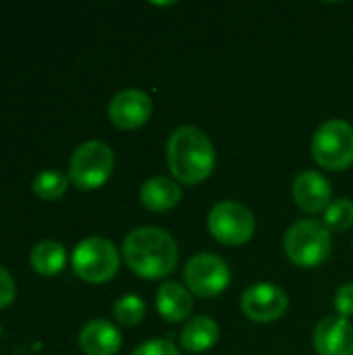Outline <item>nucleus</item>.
<instances>
[{"label": "nucleus", "mask_w": 353, "mask_h": 355, "mask_svg": "<svg viewBox=\"0 0 353 355\" xmlns=\"http://www.w3.org/2000/svg\"><path fill=\"white\" fill-rule=\"evenodd\" d=\"M133 355H181L179 349L171 343V341H162V339H154V341H146L141 343Z\"/></svg>", "instance_id": "obj_22"}, {"label": "nucleus", "mask_w": 353, "mask_h": 355, "mask_svg": "<svg viewBox=\"0 0 353 355\" xmlns=\"http://www.w3.org/2000/svg\"><path fill=\"white\" fill-rule=\"evenodd\" d=\"M73 272L92 285H104L119 272L121 256L112 241L104 237H87L77 243L71 256Z\"/></svg>", "instance_id": "obj_4"}, {"label": "nucleus", "mask_w": 353, "mask_h": 355, "mask_svg": "<svg viewBox=\"0 0 353 355\" xmlns=\"http://www.w3.org/2000/svg\"><path fill=\"white\" fill-rule=\"evenodd\" d=\"M152 100L141 89H123L119 92L108 106V116L114 127L123 131L139 129L152 116Z\"/></svg>", "instance_id": "obj_10"}, {"label": "nucleus", "mask_w": 353, "mask_h": 355, "mask_svg": "<svg viewBox=\"0 0 353 355\" xmlns=\"http://www.w3.org/2000/svg\"><path fill=\"white\" fill-rule=\"evenodd\" d=\"M208 231L223 245H243L254 237L256 220L250 208L235 200H225L210 210Z\"/></svg>", "instance_id": "obj_7"}, {"label": "nucleus", "mask_w": 353, "mask_h": 355, "mask_svg": "<svg viewBox=\"0 0 353 355\" xmlns=\"http://www.w3.org/2000/svg\"><path fill=\"white\" fill-rule=\"evenodd\" d=\"M293 200L308 214H318L331 206V185L318 171H304L295 177Z\"/></svg>", "instance_id": "obj_12"}, {"label": "nucleus", "mask_w": 353, "mask_h": 355, "mask_svg": "<svg viewBox=\"0 0 353 355\" xmlns=\"http://www.w3.org/2000/svg\"><path fill=\"white\" fill-rule=\"evenodd\" d=\"M123 260L141 279H164L177 266V241L160 227H139L125 237Z\"/></svg>", "instance_id": "obj_1"}, {"label": "nucleus", "mask_w": 353, "mask_h": 355, "mask_svg": "<svg viewBox=\"0 0 353 355\" xmlns=\"http://www.w3.org/2000/svg\"><path fill=\"white\" fill-rule=\"evenodd\" d=\"M352 245H353V241H352Z\"/></svg>", "instance_id": "obj_24"}, {"label": "nucleus", "mask_w": 353, "mask_h": 355, "mask_svg": "<svg viewBox=\"0 0 353 355\" xmlns=\"http://www.w3.org/2000/svg\"><path fill=\"white\" fill-rule=\"evenodd\" d=\"M141 204L152 212H166L175 208L181 200V187L175 179L152 177L139 189Z\"/></svg>", "instance_id": "obj_15"}, {"label": "nucleus", "mask_w": 353, "mask_h": 355, "mask_svg": "<svg viewBox=\"0 0 353 355\" xmlns=\"http://www.w3.org/2000/svg\"><path fill=\"white\" fill-rule=\"evenodd\" d=\"M183 279L193 295L210 300L221 295L229 287L231 270L223 258L214 254H198L187 262Z\"/></svg>", "instance_id": "obj_8"}, {"label": "nucleus", "mask_w": 353, "mask_h": 355, "mask_svg": "<svg viewBox=\"0 0 353 355\" xmlns=\"http://www.w3.org/2000/svg\"><path fill=\"white\" fill-rule=\"evenodd\" d=\"M283 248L287 258L302 268L320 266L333 250L331 231L318 220H298L285 233Z\"/></svg>", "instance_id": "obj_3"}, {"label": "nucleus", "mask_w": 353, "mask_h": 355, "mask_svg": "<svg viewBox=\"0 0 353 355\" xmlns=\"http://www.w3.org/2000/svg\"><path fill=\"white\" fill-rule=\"evenodd\" d=\"M325 227L331 233H343L353 227V200L341 198L331 202L325 212Z\"/></svg>", "instance_id": "obj_19"}, {"label": "nucleus", "mask_w": 353, "mask_h": 355, "mask_svg": "<svg viewBox=\"0 0 353 355\" xmlns=\"http://www.w3.org/2000/svg\"><path fill=\"white\" fill-rule=\"evenodd\" d=\"M29 264L37 275L54 277V275L62 272V268L67 264V252L60 243L46 239V241H40L31 248Z\"/></svg>", "instance_id": "obj_17"}, {"label": "nucleus", "mask_w": 353, "mask_h": 355, "mask_svg": "<svg viewBox=\"0 0 353 355\" xmlns=\"http://www.w3.org/2000/svg\"><path fill=\"white\" fill-rule=\"evenodd\" d=\"M166 162L177 183L198 185L214 171V146L200 127H177L166 141Z\"/></svg>", "instance_id": "obj_2"}, {"label": "nucleus", "mask_w": 353, "mask_h": 355, "mask_svg": "<svg viewBox=\"0 0 353 355\" xmlns=\"http://www.w3.org/2000/svg\"><path fill=\"white\" fill-rule=\"evenodd\" d=\"M112 314H114V318H117L119 324H123V327H135L146 316V304L137 295H123L114 304Z\"/></svg>", "instance_id": "obj_20"}, {"label": "nucleus", "mask_w": 353, "mask_h": 355, "mask_svg": "<svg viewBox=\"0 0 353 355\" xmlns=\"http://www.w3.org/2000/svg\"><path fill=\"white\" fill-rule=\"evenodd\" d=\"M218 341V324L210 316L191 318L179 335V343L189 354H204Z\"/></svg>", "instance_id": "obj_16"}, {"label": "nucleus", "mask_w": 353, "mask_h": 355, "mask_svg": "<svg viewBox=\"0 0 353 355\" xmlns=\"http://www.w3.org/2000/svg\"><path fill=\"white\" fill-rule=\"evenodd\" d=\"M318 355H353V324L341 316H327L314 331Z\"/></svg>", "instance_id": "obj_11"}, {"label": "nucleus", "mask_w": 353, "mask_h": 355, "mask_svg": "<svg viewBox=\"0 0 353 355\" xmlns=\"http://www.w3.org/2000/svg\"><path fill=\"white\" fill-rule=\"evenodd\" d=\"M156 308H158V314L166 322L177 324L189 318L193 310V300H191V293L183 285L169 281V283H162L156 293Z\"/></svg>", "instance_id": "obj_14"}, {"label": "nucleus", "mask_w": 353, "mask_h": 355, "mask_svg": "<svg viewBox=\"0 0 353 355\" xmlns=\"http://www.w3.org/2000/svg\"><path fill=\"white\" fill-rule=\"evenodd\" d=\"M337 312L341 318H352L353 316V283H343L337 291H335V300H333Z\"/></svg>", "instance_id": "obj_21"}, {"label": "nucleus", "mask_w": 353, "mask_h": 355, "mask_svg": "<svg viewBox=\"0 0 353 355\" xmlns=\"http://www.w3.org/2000/svg\"><path fill=\"white\" fill-rule=\"evenodd\" d=\"M15 293H17V287H15L10 272L0 266V310L8 308L15 302Z\"/></svg>", "instance_id": "obj_23"}, {"label": "nucleus", "mask_w": 353, "mask_h": 355, "mask_svg": "<svg viewBox=\"0 0 353 355\" xmlns=\"http://www.w3.org/2000/svg\"><path fill=\"white\" fill-rule=\"evenodd\" d=\"M287 293L273 283H256L241 295V310L254 322H275L287 312Z\"/></svg>", "instance_id": "obj_9"}, {"label": "nucleus", "mask_w": 353, "mask_h": 355, "mask_svg": "<svg viewBox=\"0 0 353 355\" xmlns=\"http://www.w3.org/2000/svg\"><path fill=\"white\" fill-rule=\"evenodd\" d=\"M121 345L119 329L106 320H92L79 333V347L85 355H117Z\"/></svg>", "instance_id": "obj_13"}, {"label": "nucleus", "mask_w": 353, "mask_h": 355, "mask_svg": "<svg viewBox=\"0 0 353 355\" xmlns=\"http://www.w3.org/2000/svg\"><path fill=\"white\" fill-rule=\"evenodd\" d=\"M114 168L112 150L98 139L83 141L71 156L69 162V181L79 189L92 191L102 187Z\"/></svg>", "instance_id": "obj_5"}, {"label": "nucleus", "mask_w": 353, "mask_h": 355, "mask_svg": "<svg viewBox=\"0 0 353 355\" xmlns=\"http://www.w3.org/2000/svg\"><path fill=\"white\" fill-rule=\"evenodd\" d=\"M312 156L327 171H347L353 164V127L333 119L322 123L312 137Z\"/></svg>", "instance_id": "obj_6"}, {"label": "nucleus", "mask_w": 353, "mask_h": 355, "mask_svg": "<svg viewBox=\"0 0 353 355\" xmlns=\"http://www.w3.org/2000/svg\"><path fill=\"white\" fill-rule=\"evenodd\" d=\"M33 193L44 200V202H54L60 200L67 193L69 187V177L62 175L60 171H42L33 179Z\"/></svg>", "instance_id": "obj_18"}]
</instances>
